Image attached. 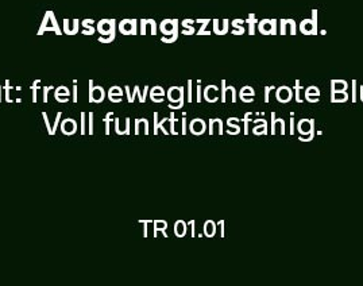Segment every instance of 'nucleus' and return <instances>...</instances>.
Here are the masks:
<instances>
[{
    "label": "nucleus",
    "instance_id": "1",
    "mask_svg": "<svg viewBox=\"0 0 363 286\" xmlns=\"http://www.w3.org/2000/svg\"><path fill=\"white\" fill-rule=\"evenodd\" d=\"M89 88H91V92H89V101L91 103H101L106 98V93H104V89L101 86H94V83L91 81L89 83Z\"/></svg>",
    "mask_w": 363,
    "mask_h": 286
},
{
    "label": "nucleus",
    "instance_id": "2",
    "mask_svg": "<svg viewBox=\"0 0 363 286\" xmlns=\"http://www.w3.org/2000/svg\"><path fill=\"white\" fill-rule=\"evenodd\" d=\"M60 125H61L62 134H65V135H73V134L77 131V123H76V120H73V119H70V118L62 120V122H60Z\"/></svg>",
    "mask_w": 363,
    "mask_h": 286
},
{
    "label": "nucleus",
    "instance_id": "3",
    "mask_svg": "<svg viewBox=\"0 0 363 286\" xmlns=\"http://www.w3.org/2000/svg\"><path fill=\"white\" fill-rule=\"evenodd\" d=\"M276 98H277V101L279 103H288V101L294 98V92L288 86H281V88H279V91H277Z\"/></svg>",
    "mask_w": 363,
    "mask_h": 286
},
{
    "label": "nucleus",
    "instance_id": "4",
    "mask_svg": "<svg viewBox=\"0 0 363 286\" xmlns=\"http://www.w3.org/2000/svg\"><path fill=\"white\" fill-rule=\"evenodd\" d=\"M206 129H207V125H206L204 120H201V119H194V120L191 122V125H189L191 132L195 134V135H201V134L206 131Z\"/></svg>",
    "mask_w": 363,
    "mask_h": 286
},
{
    "label": "nucleus",
    "instance_id": "5",
    "mask_svg": "<svg viewBox=\"0 0 363 286\" xmlns=\"http://www.w3.org/2000/svg\"><path fill=\"white\" fill-rule=\"evenodd\" d=\"M219 95H220V91L215 86H207L206 91H204V98H206V101H210V103L218 101Z\"/></svg>",
    "mask_w": 363,
    "mask_h": 286
},
{
    "label": "nucleus",
    "instance_id": "6",
    "mask_svg": "<svg viewBox=\"0 0 363 286\" xmlns=\"http://www.w3.org/2000/svg\"><path fill=\"white\" fill-rule=\"evenodd\" d=\"M115 130H116V134H119V135L130 134V118L125 119V125L123 126L121 123V119L116 118L115 119Z\"/></svg>",
    "mask_w": 363,
    "mask_h": 286
},
{
    "label": "nucleus",
    "instance_id": "7",
    "mask_svg": "<svg viewBox=\"0 0 363 286\" xmlns=\"http://www.w3.org/2000/svg\"><path fill=\"white\" fill-rule=\"evenodd\" d=\"M168 98L172 103L182 101L184 99V89L179 88V86L170 88L168 91Z\"/></svg>",
    "mask_w": 363,
    "mask_h": 286
},
{
    "label": "nucleus",
    "instance_id": "8",
    "mask_svg": "<svg viewBox=\"0 0 363 286\" xmlns=\"http://www.w3.org/2000/svg\"><path fill=\"white\" fill-rule=\"evenodd\" d=\"M297 129L300 131V134L306 135L313 131V120H309V119H301L297 125Z\"/></svg>",
    "mask_w": 363,
    "mask_h": 286
},
{
    "label": "nucleus",
    "instance_id": "9",
    "mask_svg": "<svg viewBox=\"0 0 363 286\" xmlns=\"http://www.w3.org/2000/svg\"><path fill=\"white\" fill-rule=\"evenodd\" d=\"M272 119H273V130H272V134H281L284 135L285 134V123L282 119L276 120V116L274 114H272Z\"/></svg>",
    "mask_w": 363,
    "mask_h": 286
},
{
    "label": "nucleus",
    "instance_id": "10",
    "mask_svg": "<svg viewBox=\"0 0 363 286\" xmlns=\"http://www.w3.org/2000/svg\"><path fill=\"white\" fill-rule=\"evenodd\" d=\"M210 126V134H223V123L220 119H211Z\"/></svg>",
    "mask_w": 363,
    "mask_h": 286
},
{
    "label": "nucleus",
    "instance_id": "11",
    "mask_svg": "<svg viewBox=\"0 0 363 286\" xmlns=\"http://www.w3.org/2000/svg\"><path fill=\"white\" fill-rule=\"evenodd\" d=\"M68 96H69V89H68L67 86H60V88L57 89V101H60V103H67V101H69Z\"/></svg>",
    "mask_w": 363,
    "mask_h": 286
},
{
    "label": "nucleus",
    "instance_id": "12",
    "mask_svg": "<svg viewBox=\"0 0 363 286\" xmlns=\"http://www.w3.org/2000/svg\"><path fill=\"white\" fill-rule=\"evenodd\" d=\"M167 227H168V223L164 222V220H157V222H154V236H157V235H158V231H161V232L164 234V236L168 238Z\"/></svg>",
    "mask_w": 363,
    "mask_h": 286
},
{
    "label": "nucleus",
    "instance_id": "13",
    "mask_svg": "<svg viewBox=\"0 0 363 286\" xmlns=\"http://www.w3.org/2000/svg\"><path fill=\"white\" fill-rule=\"evenodd\" d=\"M349 101V95L346 91H335L333 92V101L335 103H342V101Z\"/></svg>",
    "mask_w": 363,
    "mask_h": 286
},
{
    "label": "nucleus",
    "instance_id": "14",
    "mask_svg": "<svg viewBox=\"0 0 363 286\" xmlns=\"http://www.w3.org/2000/svg\"><path fill=\"white\" fill-rule=\"evenodd\" d=\"M215 232H216V223L212 222V220L206 222V224H204V234H206L208 238H212V236L215 235Z\"/></svg>",
    "mask_w": 363,
    "mask_h": 286
},
{
    "label": "nucleus",
    "instance_id": "15",
    "mask_svg": "<svg viewBox=\"0 0 363 286\" xmlns=\"http://www.w3.org/2000/svg\"><path fill=\"white\" fill-rule=\"evenodd\" d=\"M174 231H176L177 236H180V238L185 236V234H186V223L182 222V220H179L176 223V226H174Z\"/></svg>",
    "mask_w": 363,
    "mask_h": 286
},
{
    "label": "nucleus",
    "instance_id": "16",
    "mask_svg": "<svg viewBox=\"0 0 363 286\" xmlns=\"http://www.w3.org/2000/svg\"><path fill=\"white\" fill-rule=\"evenodd\" d=\"M266 129H267V125H266V123H264V125H255L252 132H254L255 135H264V134H266Z\"/></svg>",
    "mask_w": 363,
    "mask_h": 286
},
{
    "label": "nucleus",
    "instance_id": "17",
    "mask_svg": "<svg viewBox=\"0 0 363 286\" xmlns=\"http://www.w3.org/2000/svg\"><path fill=\"white\" fill-rule=\"evenodd\" d=\"M347 83L346 81H334L333 83V89L334 91H346L347 89Z\"/></svg>",
    "mask_w": 363,
    "mask_h": 286
},
{
    "label": "nucleus",
    "instance_id": "18",
    "mask_svg": "<svg viewBox=\"0 0 363 286\" xmlns=\"http://www.w3.org/2000/svg\"><path fill=\"white\" fill-rule=\"evenodd\" d=\"M112 116H113V113H108L107 116L104 118V123H106V134H107V135H110V125H111Z\"/></svg>",
    "mask_w": 363,
    "mask_h": 286
},
{
    "label": "nucleus",
    "instance_id": "19",
    "mask_svg": "<svg viewBox=\"0 0 363 286\" xmlns=\"http://www.w3.org/2000/svg\"><path fill=\"white\" fill-rule=\"evenodd\" d=\"M164 95H165V92L161 86H155V88H153V91L150 92V96H164Z\"/></svg>",
    "mask_w": 363,
    "mask_h": 286
},
{
    "label": "nucleus",
    "instance_id": "20",
    "mask_svg": "<svg viewBox=\"0 0 363 286\" xmlns=\"http://www.w3.org/2000/svg\"><path fill=\"white\" fill-rule=\"evenodd\" d=\"M240 96H254V91H252V86H245L240 91Z\"/></svg>",
    "mask_w": 363,
    "mask_h": 286
},
{
    "label": "nucleus",
    "instance_id": "21",
    "mask_svg": "<svg viewBox=\"0 0 363 286\" xmlns=\"http://www.w3.org/2000/svg\"><path fill=\"white\" fill-rule=\"evenodd\" d=\"M306 96H319V89L316 86H311L308 88L307 92H306Z\"/></svg>",
    "mask_w": 363,
    "mask_h": 286
},
{
    "label": "nucleus",
    "instance_id": "22",
    "mask_svg": "<svg viewBox=\"0 0 363 286\" xmlns=\"http://www.w3.org/2000/svg\"><path fill=\"white\" fill-rule=\"evenodd\" d=\"M108 96H122V91L119 86H112L108 92Z\"/></svg>",
    "mask_w": 363,
    "mask_h": 286
},
{
    "label": "nucleus",
    "instance_id": "23",
    "mask_svg": "<svg viewBox=\"0 0 363 286\" xmlns=\"http://www.w3.org/2000/svg\"><path fill=\"white\" fill-rule=\"evenodd\" d=\"M60 120H61V113H57L56 122L53 123V127H52V134H50V135H55V134H56L57 127H58V125H60Z\"/></svg>",
    "mask_w": 363,
    "mask_h": 286
},
{
    "label": "nucleus",
    "instance_id": "24",
    "mask_svg": "<svg viewBox=\"0 0 363 286\" xmlns=\"http://www.w3.org/2000/svg\"><path fill=\"white\" fill-rule=\"evenodd\" d=\"M182 105H184V99L180 101L170 103V104H169V108H170V110H179V108H182Z\"/></svg>",
    "mask_w": 363,
    "mask_h": 286
},
{
    "label": "nucleus",
    "instance_id": "25",
    "mask_svg": "<svg viewBox=\"0 0 363 286\" xmlns=\"http://www.w3.org/2000/svg\"><path fill=\"white\" fill-rule=\"evenodd\" d=\"M88 134L92 135L94 134V114L89 113V130H88Z\"/></svg>",
    "mask_w": 363,
    "mask_h": 286
},
{
    "label": "nucleus",
    "instance_id": "26",
    "mask_svg": "<svg viewBox=\"0 0 363 286\" xmlns=\"http://www.w3.org/2000/svg\"><path fill=\"white\" fill-rule=\"evenodd\" d=\"M43 119H45V123H46V127H48V132H49V135H50V132H52V126H50V122H49V118H48V114L46 113H43Z\"/></svg>",
    "mask_w": 363,
    "mask_h": 286
},
{
    "label": "nucleus",
    "instance_id": "27",
    "mask_svg": "<svg viewBox=\"0 0 363 286\" xmlns=\"http://www.w3.org/2000/svg\"><path fill=\"white\" fill-rule=\"evenodd\" d=\"M313 139V131L312 132H309V134H306V135H303V137H300V141H304V142H308V141H312Z\"/></svg>",
    "mask_w": 363,
    "mask_h": 286
},
{
    "label": "nucleus",
    "instance_id": "28",
    "mask_svg": "<svg viewBox=\"0 0 363 286\" xmlns=\"http://www.w3.org/2000/svg\"><path fill=\"white\" fill-rule=\"evenodd\" d=\"M158 134V114L154 113V135Z\"/></svg>",
    "mask_w": 363,
    "mask_h": 286
},
{
    "label": "nucleus",
    "instance_id": "29",
    "mask_svg": "<svg viewBox=\"0 0 363 286\" xmlns=\"http://www.w3.org/2000/svg\"><path fill=\"white\" fill-rule=\"evenodd\" d=\"M53 89V86H46V88H43V103H48V93H49V91H52Z\"/></svg>",
    "mask_w": 363,
    "mask_h": 286
},
{
    "label": "nucleus",
    "instance_id": "30",
    "mask_svg": "<svg viewBox=\"0 0 363 286\" xmlns=\"http://www.w3.org/2000/svg\"><path fill=\"white\" fill-rule=\"evenodd\" d=\"M239 132H240L239 126H235V127H231V129L227 130V134H231V135H235V134H239Z\"/></svg>",
    "mask_w": 363,
    "mask_h": 286
},
{
    "label": "nucleus",
    "instance_id": "31",
    "mask_svg": "<svg viewBox=\"0 0 363 286\" xmlns=\"http://www.w3.org/2000/svg\"><path fill=\"white\" fill-rule=\"evenodd\" d=\"M6 101L7 103H13L11 98H10V86H9V83L6 84Z\"/></svg>",
    "mask_w": 363,
    "mask_h": 286
},
{
    "label": "nucleus",
    "instance_id": "32",
    "mask_svg": "<svg viewBox=\"0 0 363 286\" xmlns=\"http://www.w3.org/2000/svg\"><path fill=\"white\" fill-rule=\"evenodd\" d=\"M142 125L145 126V134L149 135V122H147V119H142Z\"/></svg>",
    "mask_w": 363,
    "mask_h": 286
},
{
    "label": "nucleus",
    "instance_id": "33",
    "mask_svg": "<svg viewBox=\"0 0 363 286\" xmlns=\"http://www.w3.org/2000/svg\"><path fill=\"white\" fill-rule=\"evenodd\" d=\"M238 122H239V119H235V118H231V119H228V126H238Z\"/></svg>",
    "mask_w": 363,
    "mask_h": 286
},
{
    "label": "nucleus",
    "instance_id": "34",
    "mask_svg": "<svg viewBox=\"0 0 363 286\" xmlns=\"http://www.w3.org/2000/svg\"><path fill=\"white\" fill-rule=\"evenodd\" d=\"M82 134L85 135V114H82Z\"/></svg>",
    "mask_w": 363,
    "mask_h": 286
},
{
    "label": "nucleus",
    "instance_id": "35",
    "mask_svg": "<svg viewBox=\"0 0 363 286\" xmlns=\"http://www.w3.org/2000/svg\"><path fill=\"white\" fill-rule=\"evenodd\" d=\"M108 99H110L112 103H121V101H122V96H108Z\"/></svg>",
    "mask_w": 363,
    "mask_h": 286
},
{
    "label": "nucleus",
    "instance_id": "36",
    "mask_svg": "<svg viewBox=\"0 0 363 286\" xmlns=\"http://www.w3.org/2000/svg\"><path fill=\"white\" fill-rule=\"evenodd\" d=\"M188 86H189V91H188V101H194V99H192V83H189Z\"/></svg>",
    "mask_w": 363,
    "mask_h": 286
},
{
    "label": "nucleus",
    "instance_id": "37",
    "mask_svg": "<svg viewBox=\"0 0 363 286\" xmlns=\"http://www.w3.org/2000/svg\"><path fill=\"white\" fill-rule=\"evenodd\" d=\"M272 89H274V86H270V88H266V92H265L266 103H269V93H270V91H272Z\"/></svg>",
    "mask_w": 363,
    "mask_h": 286
},
{
    "label": "nucleus",
    "instance_id": "38",
    "mask_svg": "<svg viewBox=\"0 0 363 286\" xmlns=\"http://www.w3.org/2000/svg\"><path fill=\"white\" fill-rule=\"evenodd\" d=\"M152 101L154 103H162L164 101V96H152Z\"/></svg>",
    "mask_w": 363,
    "mask_h": 286
},
{
    "label": "nucleus",
    "instance_id": "39",
    "mask_svg": "<svg viewBox=\"0 0 363 286\" xmlns=\"http://www.w3.org/2000/svg\"><path fill=\"white\" fill-rule=\"evenodd\" d=\"M307 99L311 103H318L319 101V96H308Z\"/></svg>",
    "mask_w": 363,
    "mask_h": 286
},
{
    "label": "nucleus",
    "instance_id": "40",
    "mask_svg": "<svg viewBox=\"0 0 363 286\" xmlns=\"http://www.w3.org/2000/svg\"><path fill=\"white\" fill-rule=\"evenodd\" d=\"M185 113H184V114H182V135H184V134H185V123H186V120H185Z\"/></svg>",
    "mask_w": 363,
    "mask_h": 286
},
{
    "label": "nucleus",
    "instance_id": "41",
    "mask_svg": "<svg viewBox=\"0 0 363 286\" xmlns=\"http://www.w3.org/2000/svg\"><path fill=\"white\" fill-rule=\"evenodd\" d=\"M240 99L243 101H246V103H252V96H240Z\"/></svg>",
    "mask_w": 363,
    "mask_h": 286
},
{
    "label": "nucleus",
    "instance_id": "42",
    "mask_svg": "<svg viewBox=\"0 0 363 286\" xmlns=\"http://www.w3.org/2000/svg\"><path fill=\"white\" fill-rule=\"evenodd\" d=\"M73 101L77 103V88H76V81H74V93H73Z\"/></svg>",
    "mask_w": 363,
    "mask_h": 286
},
{
    "label": "nucleus",
    "instance_id": "43",
    "mask_svg": "<svg viewBox=\"0 0 363 286\" xmlns=\"http://www.w3.org/2000/svg\"><path fill=\"white\" fill-rule=\"evenodd\" d=\"M197 101H199V103L201 101V88H200V86L197 88Z\"/></svg>",
    "mask_w": 363,
    "mask_h": 286
},
{
    "label": "nucleus",
    "instance_id": "44",
    "mask_svg": "<svg viewBox=\"0 0 363 286\" xmlns=\"http://www.w3.org/2000/svg\"><path fill=\"white\" fill-rule=\"evenodd\" d=\"M291 134H294V115H291Z\"/></svg>",
    "mask_w": 363,
    "mask_h": 286
},
{
    "label": "nucleus",
    "instance_id": "45",
    "mask_svg": "<svg viewBox=\"0 0 363 286\" xmlns=\"http://www.w3.org/2000/svg\"><path fill=\"white\" fill-rule=\"evenodd\" d=\"M254 123H255V125H264V123H266V120H264V119H259V120H255Z\"/></svg>",
    "mask_w": 363,
    "mask_h": 286
},
{
    "label": "nucleus",
    "instance_id": "46",
    "mask_svg": "<svg viewBox=\"0 0 363 286\" xmlns=\"http://www.w3.org/2000/svg\"><path fill=\"white\" fill-rule=\"evenodd\" d=\"M361 99H362L363 101V86L361 88Z\"/></svg>",
    "mask_w": 363,
    "mask_h": 286
},
{
    "label": "nucleus",
    "instance_id": "47",
    "mask_svg": "<svg viewBox=\"0 0 363 286\" xmlns=\"http://www.w3.org/2000/svg\"><path fill=\"white\" fill-rule=\"evenodd\" d=\"M0 101H1V88H0Z\"/></svg>",
    "mask_w": 363,
    "mask_h": 286
}]
</instances>
